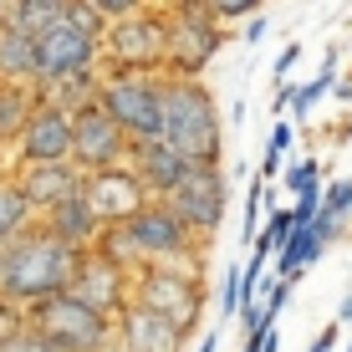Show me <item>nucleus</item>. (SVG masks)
<instances>
[{
  "label": "nucleus",
  "mask_w": 352,
  "mask_h": 352,
  "mask_svg": "<svg viewBox=\"0 0 352 352\" xmlns=\"http://www.w3.org/2000/svg\"><path fill=\"white\" fill-rule=\"evenodd\" d=\"M261 204H271V179H250V189H245V225H240V240L245 245H256L261 240Z\"/></svg>",
  "instance_id": "obj_23"
},
{
  "label": "nucleus",
  "mask_w": 352,
  "mask_h": 352,
  "mask_svg": "<svg viewBox=\"0 0 352 352\" xmlns=\"http://www.w3.org/2000/svg\"><path fill=\"white\" fill-rule=\"evenodd\" d=\"M337 327H352V286H347V296L337 301Z\"/></svg>",
  "instance_id": "obj_35"
},
{
  "label": "nucleus",
  "mask_w": 352,
  "mask_h": 352,
  "mask_svg": "<svg viewBox=\"0 0 352 352\" xmlns=\"http://www.w3.org/2000/svg\"><path fill=\"white\" fill-rule=\"evenodd\" d=\"M342 352H352V332H347V347H342Z\"/></svg>",
  "instance_id": "obj_39"
},
{
  "label": "nucleus",
  "mask_w": 352,
  "mask_h": 352,
  "mask_svg": "<svg viewBox=\"0 0 352 352\" xmlns=\"http://www.w3.org/2000/svg\"><path fill=\"white\" fill-rule=\"evenodd\" d=\"M352 220V179H337L327 184V204H322V225H332L342 235V225Z\"/></svg>",
  "instance_id": "obj_24"
},
{
  "label": "nucleus",
  "mask_w": 352,
  "mask_h": 352,
  "mask_svg": "<svg viewBox=\"0 0 352 352\" xmlns=\"http://www.w3.org/2000/svg\"><path fill=\"white\" fill-rule=\"evenodd\" d=\"M72 143H77V123H72L67 107L41 102L31 118V128L21 133V168L26 164H72Z\"/></svg>",
  "instance_id": "obj_14"
},
{
  "label": "nucleus",
  "mask_w": 352,
  "mask_h": 352,
  "mask_svg": "<svg viewBox=\"0 0 352 352\" xmlns=\"http://www.w3.org/2000/svg\"><path fill=\"white\" fill-rule=\"evenodd\" d=\"M164 87H168V72H102L97 107L133 143H159L164 138Z\"/></svg>",
  "instance_id": "obj_4"
},
{
  "label": "nucleus",
  "mask_w": 352,
  "mask_h": 352,
  "mask_svg": "<svg viewBox=\"0 0 352 352\" xmlns=\"http://www.w3.org/2000/svg\"><path fill=\"white\" fill-rule=\"evenodd\" d=\"M102 6L97 0H82V6H67V16L56 21L52 31L41 36V87L36 92H56L72 87V82L97 77V56H102Z\"/></svg>",
  "instance_id": "obj_2"
},
{
  "label": "nucleus",
  "mask_w": 352,
  "mask_h": 352,
  "mask_svg": "<svg viewBox=\"0 0 352 352\" xmlns=\"http://www.w3.org/2000/svg\"><path fill=\"white\" fill-rule=\"evenodd\" d=\"M0 352H62V347H52V342H46L41 332H36V327H26V332H21L16 342H6Z\"/></svg>",
  "instance_id": "obj_30"
},
{
  "label": "nucleus",
  "mask_w": 352,
  "mask_h": 352,
  "mask_svg": "<svg viewBox=\"0 0 352 352\" xmlns=\"http://www.w3.org/2000/svg\"><path fill=\"white\" fill-rule=\"evenodd\" d=\"M225 26L210 6H168V77H199L220 56Z\"/></svg>",
  "instance_id": "obj_8"
},
{
  "label": "nucleus",
  "mask_w": 352,
  "mask_h": 352,
  "mask_svg": "<svg viewBox=\"0 0 352 352\" xmlns=\"http://www.w3.org/2000/svg\"><path fill=\"white\" fill-rule=\"evenodd\" d=\"M72 123H77L72 164H77L82 174H107V168H123V164L133 159V138H128V133L118 128L97 102H92V107H82Z\"/></svg>",
  "instance_id": "obj_10"
},
{
  "label": "nucleus",
  "mask_w": 352,
  "mask_h": 352,
  "mask_svg": "<svg viewBox=\"0 0 352 352\" xmlns=\"http://www.w3.org/2000/svg\"><path fill=\"white\" fill-rule=\"evenodd\" d=\"M123 230L133 235L143 265H189V261H199V250H204L199 235L179 220V210L168 199H153L148 210H143L138 220H128Z\"/></svg>",
  "instance_id": "obj_9"
},
{
  "label": "nucleus",
  "mask_w": 352,
  "mask_h": 352,
  "mask_svg": "<svg viewBox=\"0 0 352 352\" xmlns=\"http://www.w3.org/2000/svg\"><path fill=\"white\" fill-rule=\"evenodd\" d=\"M194 352H220V332H204L199 342H194Z\"/></svg>",
  "instance_id": "obj_36"
},
{
  "label": "nucleus",
  "mask_w": 352,
  "mask_h": 352,
  "mask_svg": "<svg viewBox=\"0 0 352 352\" xmlns=\"http://www.w3.org/2000/svg\"><path fill=\"white\" fill-rule=\"evenodd\" d=\"M133 307L159 311V317L179 322L184 332H194L204 311V281H199V261L189 265H148L143 276H133Z\"/></svg>",
  "instance_id": "obj_6"
},
{
  "label": "nucleus",
  "mask_w": 352,
  "mask_h": 352,
  "mask_svg": "<svg viewBox=\"0 0 352 352\" xmlns=\"http://www.w3.org/2000/svg\"><path fill=\"white\" fill-rule=\"evenodd\" d=\"M265 31H271V16H256V21H245V41L256 46V41H265Z\"/></svg>",
  "instance_id": "obj_34"
},
{
  "label": "nucleus",
  "mask_w": 352,
  "mask_h": 352,
  "mask_svg": "<svg viewBox=\"0 0 352 352\" xmlns=\"http://www.w3.org/2000/svg\"><path fill=\"white\" fill-rule=\"evenodd\" d=\"M0 82L6 87H41V46H36V36L0 26Z\"/></svg>",
  "instance_id": "obj_18"
},
{
  "label": "nucleus",
  "mask_w": 352,
  "mask_h": 352,
  "mask_svg": "<svg viewBox=\"0 0 352 352\" xmlns=\"http://www.w3.org/2000/svg\"><path fill=\"white\" fill-rule=\"evenodd\" d=\"M225 199H230V179H225V168L220 164H199L194 168V179L184 189L174 194V210H179V220H184L199 240H210L214 230L225 225Z\"/></svg>",
  "instance_id": "obj_12"
},
{
  "label": "nucleus",
  "mask_w": 352,
  "mask_h": 352,
  "mask_svg": "<svg viewBox=\"0 0 352 352\" xmlns=\"http://www.w3.org/2000/svg\"><path fill=\"white\" fill-rule=\"evenodd\" d=\"M332 240H337V230H327L322 220L307 225V230H296V235H291V245L276 256V281H291V286H296L301 276H307V265H317V261L327 256V245H332Z\"/></svg>",
  "instance_id": "obj_19"
},
{
  "label": "nucleus",
  "mask_w": 352,
  "mask_h": 352,
  "mask_svg": "<svg viewBox=\"0 0 352 352\" xmlns=\"http://www.w3.org/2000/svg\"><path fill=\"white\" fill-rule=\"evenodd\" d=\"M291 143H296V128H291V123H276V128H271V143H265V159H261V168H256L261 179H276V174H281V159L291 153Z\"/></svg>",
  "instance_id": "obj_26"
},
{
  "label": "nucleus",
  "mask_w": 352,
  "mask_h": 352,
  "mask_svg": "<svg viewBox=\"0 0 352 352\" xmlns=\"http://www.w3.org/2000/svg\"><path fill=\"white\" fill-rule=\"evenodd\" d=\"M291 235H296V210H271L265 214V230L261 240L250 250H265V256H281V250L291 245Z\"/></svg>",
  "instance_id": "obj_22"
},
{
  "label": "nucleus",
  "mask_w": 352,
  "mask_h": 352,
  "mask_svg": "<svg viewBox=\"0 0 352 352\" xmlns=\"http://www.w3.org/2000/svg\"><path fill=\"white\" fill-rule=\"evenodd\" d=\"M6 250H10V245H0V271H6Z\"/></svg>",
  "instance_id": "obj_37"
},
{
  "label": "nucleus",
  "mask_w": 352,
  "mask_h": 352,
  "mask_svg": "<svg viewBox=\"0 0 352 352\" xmlns=\"http://www.w3.org/2000/svg\"><path fill=\"white\" fill-rule=\"evenodd\" d=\"M107 352H128V347H123V342H113V347H107Z\"/></svg>",
  "instance_id": "obj_38"
},
{
  "label": "nucleus",
  "mask_w": 352,
  "mask_h": 352,
  "mask_svg": "<svg viewBox=\"0 0 352 352\" xmlns=\"http://www.w3.org/2000/svg\"><path fill=\"white\" fill-rule=\"evenodd\" d=\"M26 327H31V311H16V301H6V296H0V347H6V342H16V337L26 332Z\"/></svg>",
  "instance_id": "obj_29"
},
{
  "label": "nucleus",
  "mask_w": 352,
  "mask_h": 352,
  "mask_svg": "<svg viewBox=\"0 0 352 352\" xmlns=\"http://www.w3.org/2000/svg\"><path fill=\"white\" fill-rule=\"evenodd\" d=\"M164 143L189 153L194 164H220L225 123H220V107H214V97L199 77H168V87H164Z\"/></svg>",
  "instance_id": "obj_3"
},
{
  "label": "nucleus",
  "mask_w": 352,
  "mask_h": 352,
  "mask_svg": "<svg viewBox=\"0 0 352 352\" xmlns=\"http://www.w3.org/2000/svg\"><path fill=\"white\" fill-rule=\"evenodd\" d=\"M291 281H271L265 286V296H261V332H276V322H281V311L291 307Z\"/></svg>",
  "instance_id": "obj_28"
},
{
  "label": "nucleus",
  "mask_w": 352,
  "mask_h": 352,
  "mask_svg": "<svg viewBox=\"0 0 352 352\" xmlns=\"http://www.w3.org/2000/svg\"><path fill=\"white\" fill-rule=\"evenodd\" d=\"M67 296H77L87 311H97V317L118 322V317L133 307V276L118 271L113 261H102V256L92 250V256L82 261V271H77V281H72Z\"/></svg>",
  "instance_id": "obj_13"
},
{
  "label": "nucleus",
  "mask_w": 352,
  "mask_h": 352,
  "mask_svg": "<svg viewBox=\"0 0 352 352\" xmlns=\"http://www.w3.org/2000/svg\"><path fill=\"white\" fill-rule=\"evenodd\" d=\"M317 184H322V164L317 159H296V164H286V174H281V189L291 194V204H296L307 189H317Z\"/></svg>",
  "instance_id": "obj_27"
},
{
  "label": "nucleus",
  "mask_w": 352,
  "mask_h": 352,
  "mask_svg": "<svg viewBox=\"0 0 352 352\" xmlns=\"http://www.w3.org/2000/svg\"><path fill=\"white\" fill-rule=\"evenodd\" d=\"M41 220H36V210H31V199L21 194V184H16V174H0V245H16L26 230H36Z\"/></svg>",
  "instance_id": "obj_20"
},
{
  "label": "nucleus",
  "mask_w": 352,
  "mask_h": 352,
  "mask_svg": "<svg viewBox=\"0 0 352 352\" xmlns=\"http://www.w3.org/2000/svg\"><path fill=\"white\" fill-rule=\"evenodd\" d=\"M36 107H41V92L36 87H6L0 82V143H21V133L31 128Z\"/></svg>",
  "instance_id": "obj_21"
},
{
  "label": "nucleus",
  "mask_w": 352,
  "mask_h": 352,
  "mask_svg": "<svg viewBox=\"0 0 352 352\" xmlns=\"http://www.w3.org/2000/svg\"><path fill=\"white\" fill-rule=\"evenodd\" d=\"M118 342L128 352H184L189 332L179 322L159 317V311H143V307H128L118 317Z\"/></svg>",
  "instance_id": "obj_17"
},
{
  "label": "nucleus",
  "mask_w": 352,
  "mask_h": 352,
  "mask_svg": "<svg viewBox=\"0 0 352 352\" xmlns=\"http://www.w3.org/2000/svg\"><path fill=\"white\" fill-rule=\"evenodd\" d=\"M16 184L31 199L36 220H46L52 210H62L67 199H77L87 189V174L77 164H26V168H16Z\"/></svg>",
  "instance_id": "obj_15"
},
{
  "label": "nucleus",
  "mask_w": 352,
  "mask_h": 352,
  "mask_svg": "<svg viewBox=\"0 0 352 352\" xmlns=\"http://www.w3.org/2000/svg\"><path fill=\"white\" fill-rule=\"evenodd\" d=\"M102 56L113 72H168V10L138 6L133 16L113 21L102 36Z\"/></svg>",
  "instance_id": "obj_5"
},
{
  "label": "nucleus",
  "mask_w": 352,
  "mask_h": 352,
  "mask_svg": "<svg viewBox=\"0 0 352 352\" xmlns=\"http://www.w3.org/2000/svg\"><path fill=\"white\" fill-rule=\"evenodd\" d=\"M220 317H245V265H225V276H220Z\"/></svg>",
  "instance_id": "obj_25"
},
{
  "label": "nucleus",
  "mask_w": 352,
  "mask_h": 352,
  "mask_svg": "<svg viewBox=\"0 0 352 352\" xmlns=\"http://www.w3.org/2000/svg\"><path fill=\"white\" fill-rule=\"evenodd\" d=\"M82 250L56 240L46 225L26 230L16 245L6 250V271H0V296L16 301V307H41L52 296H67L72 281L82 271Z\"/></svg>",
  "instance_id": "obj_1"
},
{
  "label": "nucleus",
  "mask_w": 352,
  "mask_h": 352,
  "mask_svg": "<svg viewBox=\"0 0 352 352\" xmlns=\"http://www.w3.org/2000/svg\"><path fill=\"white\" fill-rule=\"evenodd\" d=\"M128 164L138 168V179L148 184L153 199H174V194L194 179V168H199L189 153L168 148L164 138H159V143H133V159H128Z\"/></svg>",
  "instance_id": "obj_16"
},
{
  "label": "nucleus",
  "mask_w": 352,
  "mask_h": 352,
  "mask_svg": "<svg viewBox=\"0 0 352 352\" xmlns=\"http://www.w3.org/2000/svg\"><path fill=\"white\" fill-rule=\"evenodd\" d=\"M87 204L97 210V220H102L107 230H118V225H128V220H138L143 210L153 204V194L148 184L138 179V168L123 164V168H107V174H87Z\"/></svg>",
  "instance_id": "obj_11"
},
{
  "label": "nucleus",
  "mask_w": 352,
  "mask_h": 352,
  "mask_svg": "<svg viewBox=\"0 0 352 352\" xmlns=\"http://www.w3.org/2000/svg\"><path fill=\"white\" fill-rule=\"evenodd\" d=\"M307 352H342V327H337V322H332V327H322V332L311 337V347H307Z\"/></svg>",
  "instance_id": "obj_32"
},
{
  "label": "nucleus",
  "mask_w": 352,
  "mask_h": 352,
  "mask_svg": "<svg viewBox=\"0 0 352 352\" xmlns=\"http://www.w3.org/2000/svg\"><path fill=\"white\" fill-rule=\"evenodd\" d=\"M296 62H301V46H296V41H286V46H281V56H276V67H271V72H276V77L286 82V77H291V67H296Z\"/></svg>",
  "instance_id": "obj_33"
},
{
  "label": "nucleus",
  "mask_w": 352,
  "mask_h": 352,
  "mask_svg": "<svg viewBox=\"0 0 352 352\" xmlns=\"http://www.w3.org/2000/svg\"><path fill=\"white\" fill-rule=\"evenodd\" d=\"M31 327L62 352H107L118 342V322L87 311L77 296H52L41 307H31Z\"/></svg>",
  "instance_id": "obj_7"
},
{
  "label": "nucleus",
  "mask_w": 352,
  "mask_h": 352,
  "mask_svg": "<svg viewBox=\"0 0 352 352\" xmlns=\"http://www.w3.org/2000/svg\"><path fill=\"white\" fill-rule=\"evenodd\" d=\"M210 10H214V21H220V26H225V21H256V16H261V10L245 6V0H225V6H210Z\"/></svg>",
  "instance_id": "obj_31"
}]
</instances>
